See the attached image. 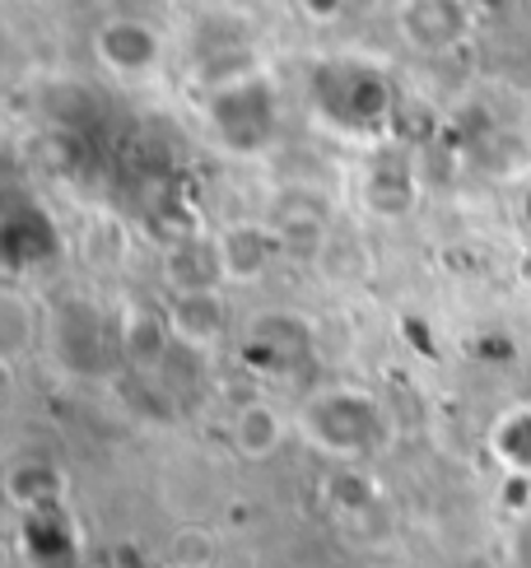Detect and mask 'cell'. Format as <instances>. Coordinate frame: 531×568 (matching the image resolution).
I'll list each match as a JSON object with an SVG mask.
<instances>
[{"label": "cell", "instance_id": "6da1fadb", "mask_svg": "<svg viewBox=\"0 0 531 568\" xmlns=\"http://www.w3.org/2000/svg\"><path fill=\"white\" fill-rule=\"evenodd\" d=\"M308 443L331 457H364L382 443V410L364 392H318L299 415Z\"/></svg>", "mask_w": 531, "mask_h": 568}, {"label": "cell", "instance_id": "7a4b0ae2", "mask_svg": "<svg viewBox=\"0 0 531 568\" xmlns=\"http://www.w3.org/2000/svg\"><path fill=\"white\" fill-rule=\"evenodd\" d=\"M210 126L214 140L229 145L233 154H252L261 145H271L275 135V99H271V84L243 75V80H229L220 93L210 99Z\"/></svg>", "mask_w": 531, "mask_h": 568}, {"label": "cell", "instance_id": "3957f363", "mask_svg": "<svg viewBox=\"0 0 531 568\" xmlns=\"http://www.w3.org/2000/svg\"><path fill=\"white\" fill-rule=\"evenodd\" d=\"M318 108L341 122L350 131H369L378 126L382 116L392 108V89L378 70H364V65H327L318 75Z\"/></svg>", "mask_w": 531, "mask_h": 568}, {"label": "cell", "instance_id": "277c9868", "mask_svg": "<svg viewBox=\"0 0 531 568\" xmlns=\"http://www.w3.org/2000/svg\"><path fill=\"white\" fill-rule=\"evenodd\" d=\"M112 341H117V349H122V331H112V322H108V313L99 303H89V298H66L61 303V313H57V349H61V359L70 368L103 373Z\"/></svg>", "mask_w": 531, "mask_h": 568}, {"label": "cell", "instance_id": "5b68a950", "mask_svg": "<svg viewBox=\"0 0 531 568\" xmlns=\"http://www.w3.org/2000/svg\"><path fill=\"white\" fill-rule=\"evenodd\" d=\"M93 57H99L112 75H144L163 57V42L150 23L140 19H108L93 33Z\"/></svg>", "mask_w": 531, "mask_h": 568}, {"label": "cell", "instance_id": "8992f818", "mask_svg": "<svg viewBox=\"0 0 531 568\" xmlns=\"http://www.w3.org/2000/svg\"><path fill=\"white\" fill-rule=\"evenodd\" d=\"M475 29V10L471 6H457V0H420V6H405L401 10V33L410 47L420 52H448L467 33Z\"/></svg>", "mask_w": 531, "mask_h": 568}, {"label": "cell", "instance_id": "52a82bcc", "mask_svg": "<svg viewBox=\"0 0 531 568\" xmlns=\"http://www.w3.org/2000/svg\"><path fill=\"white\" fill-rule=\"evenodd\" d=\"M280 252L275 233L261 224H229L214 239V256H220V280L224 284H257L271 271V256Z\"/></svg>", "mask_w": 531, "mask_h": 568}, {"label": "cell", "instance_id": "ba28073f", "mask_svg": "<svg viewBox=\"0 0 531 568\" xmlns=\"http://www.w3.org/2000/svg\"><path fill=\"white\" fill-rule=\"evenodd\" d=\"M173 341L187 349H210L224 341V326H229V307L220 298V290H206V294H173L163 313Z\"/></svg>", "mask_w": 531, "mask_h": 568}, {"label": "cell", "instance_id": "9c48e42d", "mask_svg": "<svg viewBox=\"0 0 531 568\" xmlns=\"http://www.w3.org/2000/svg\"><path fill=\"white\" fill-rule=\"evenodd\" d=\"M163 275L173 284V294H206L220 290V256H214V243H197L182 239L163 252Z\"/></svg>", "mask_w": 531, "mask_h": 568}, {"label": "cell", "instance_id": "30bf717a", "mask_svg": "<svg viewBox=\"0 0 531 568\" xmlns=\"http://www.w3.org/2000/svg\"><path fill=\"white\" fill-rule=\"evenodd\" d=\"M6 494L23 513H52L66 499V476H61V466L29 457L6 476Z\"/></svg>", "mask_w": 531, "mask_h": 568}, {"label": "cell", "instance_id": "8fae6325", "mask_svg": "<svg viewBox=\"0 0 531 568\" xmlns=\"http://www.w3.org/2000/svg\"><path fill=\"white\" fill-rule=\"evenodd\" d=\"M280 443H284V419L275 415V406H266V400H248V406L233 415V447L248 462L275 457Z\"/></svg>", "mask_w": 531, "mask_h": 568}, {"label": "cell", "instance_id": "7c38bea8", "mask_svg": "<svg viewBox=\"0 0 531 568\" xmlns=\"http://www.w3.org/2000/svg\"><path fill=\"white\" fill-rule=\"evenodd\" d=\"M117 331H122V359H131L140 368H154L168 354V341H173L168 322L159 313H150V307H127V317L117 322Z\"/></svg>", "mask_w": 531, "mask_h": 568}, {"label": "cell", "instance_id": "4fadbf2b", "mask_svg": "<svg viewBox=\"0 0 531 568\" xmlns=\"http://www.w3.org/2000/svg\"><path fill=\"white\" fill-rule=\"evenodd\" d=\"M275 243H280L284 256L312 266L331 252V224L318 215V210H289V215L280 220V229H275Z\"/></svg>", "mask_w": 531, "mask_h": 568}, {"label": "cell", "instance_id": "5bb4252c", "mask_svg": "<svg viewBox=\"0 0 531 568\" xmlns=\"http://www.w3.org/2000/svg\"><path fill=\"white\" fill-rule=\"evenodd\" d=\"M490 447L509 466V476H531V406H518L503 415L490 434Z\"/></svg>", "mask_w": 531, "mask_h": 568}, {"label": "cell", "instance_id": "9a60e30c", "mask_svg": "<svg viewBox=\"0 0 531 568\" xmlns=\"http://www.w3.org/2000/svg\"><path fill=\"white\" fill-rule=\"evenodd\" d=\"M38 341V326H33V307L19 290H6L0 294V354H6L10 364H19L23 354L33 349Z\"/></svg>", "mask_w": 531, "mask_h": 568}, {"label": "cell", "instance_id": "2e32d148", "mask_svg": "<svg viewBox=\"0 0 531 568\" xmlns=\"http://www.w3.org/2000/svg\"><path fill=\"white\" fill-rule=\"evenodd\" d=\"M364 196H369V205L378 210V215H405L410 201H415V182L397 178V173H373Z\"/></svg>", "mask_w": 531, "mask_h": 568}, {"label": "cell", "instance_id": "e0dca14e", "mask_svg": "<svg viewBox=\"0 0 531 568\" xmlns=\"http://www.w3.org/2000/svg\"><path fill=\"white\" fill-rule=\"evenodd\" d=\"M214 564V536L206 527H187L168 546V568H210Z\"/></svg>", "mask_w": 531, "mask_h": 568}, {"label": "cell", "instance_id": "ac0fdd59", "mask_svg": "<svg viewBox=\"0 0 531 568\" xmlns=\"http://www.w3.org/2000/svg\"><path fill=\"white\" fill-rule=\"evenodd\" d=\"M518 215H522V224L531 229V186H527V192H522V205H518Z\"/></svg>", "mask_w": 531, "mask_h": 568}]
</instances>
